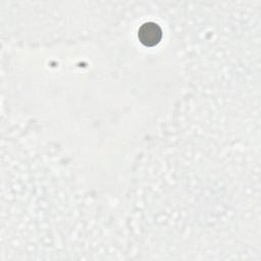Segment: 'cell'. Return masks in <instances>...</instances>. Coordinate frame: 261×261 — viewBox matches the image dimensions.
I'll return each instance as SVG.
<instances>
[{"label":"cell","mask_w":261,"mask_h":261,"mask_svg":"<svg viewBox=\"0 0 261 261\" xmlns=\"http://www.w3.org/2000/svg\"><path fill=\"white\" fill-rule=\"evenodd\" d=\"M138 38L143 45L147 47H153L157 45L162 39V30L155 22H146L139 29Z\"/></svg>","instance_id":"cell-1"}]
</instances>
